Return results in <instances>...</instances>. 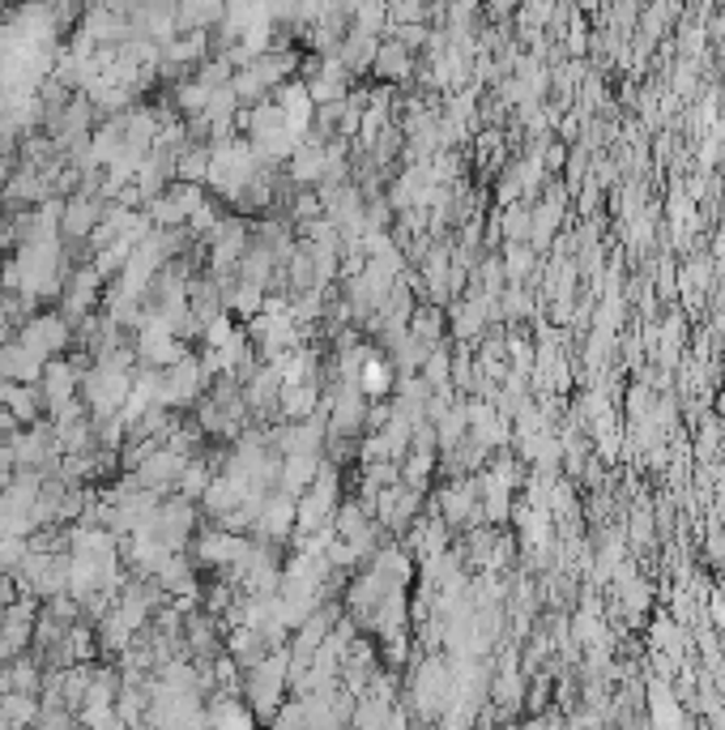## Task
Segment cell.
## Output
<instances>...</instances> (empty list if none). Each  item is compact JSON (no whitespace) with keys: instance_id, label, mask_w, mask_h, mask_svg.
Segmentation results:
<instances>
[{"instance_id":"obj_1","label":"cell","mask_w":725,"mask_h":730,"mask_svg":"<svg viewBox=\"0 0 725 730\" xmlns=\"http://www.w3.org/2000/svg\"><path fill=\"white\" fill-rule=\"evenodd\" d=\"M22 342L31 346V350H35L38 359H43V355H52V350H56V346L65 342V325H60V321H56V316H43V321H38V325H31V329H26V334H22Z\"/></svg>"},{"instance_id":"obj_2","label":"cell","mask_w":725,"mask_h":730,"mask_svg":"<svg viewBox=\"0 0 725 730\" xmlns=\"http://www.w3.org/2000/svg\"><path fill=\"white\" fill-rule=\"evenodd\" d=\"M0 402L9 406V415H13V419H18V415H22V419H31V415H35L31 389H22V384H4V389H0Z\"/></svg>"},{"instance_id":"obj_3","label":"cell","mask_w":725,"mask_h":730,"mask_svg":"<svg viewBox=\"0 0 725 730\" xmlns=\"http://www.w3.org/2000/svg\"><path fill=\"white\" fill-rule=\"evenodd\" d=\"M90 227H94V205L73 201V205H69V223H65V231H69V235H86Z\"/></svg>"}]
</instances>
